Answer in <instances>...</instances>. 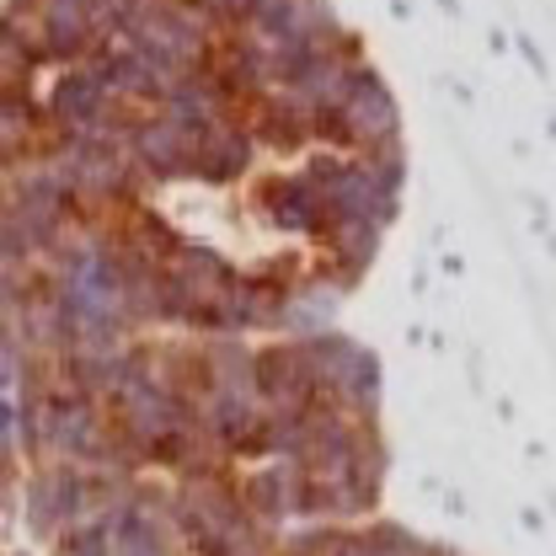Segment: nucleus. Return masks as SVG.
<instances>
[{
    "label": "nucleus",
    "mask_w": 556,
    "mask_h": 556,
    "mask_svg": "<svg viewBox=\"0 0 556 556\" xmlns=\"http://www.w3.org/2000/svg\"><path fill=\"white\" fill-rule=\"evenodd\" d=\"M129 144H135L139 166H144L150 177H182V172H193V161H199L204 129H193V124H182V118H172V113H155V118H139Z\"/></svg>",
    "instance_id": "f257e3e1"
},
{
    "label": "nucleus",
    "mask_w": 556,
    "mask_h": 556,
    "mask_svg": "<svg viewBox=\"0 0 556 556\" xmlns=\"http://www.w3.org/2000/svg\"><path fill=\"white\" fill-rule=\"evenodd\" d=\"M252 161V135L236 129L230 118H219L214 129H204V144H199V161H193V177L204 182H236Z\"/></svg>",
    "instance_id": "7ed1b4c3"
},
{
    "label": "nucleus",
    "mask_w": 556,
    "mask_h": 556,
    "mask_svg": "<svg viewBox=\"0 0 556 556\" xmlns=\"http://www.w3.org/2000/svg\"><path fill=\"white\" fill-rule=\"evenodd\" d=\"M327 135L338 139V144H358L364 155L396 144V108H391V91H386L375 75H364V86L348 97V108L327 124Z\"/></svg>",
    "instance_id": "f03ea898"
}]
</instances>
